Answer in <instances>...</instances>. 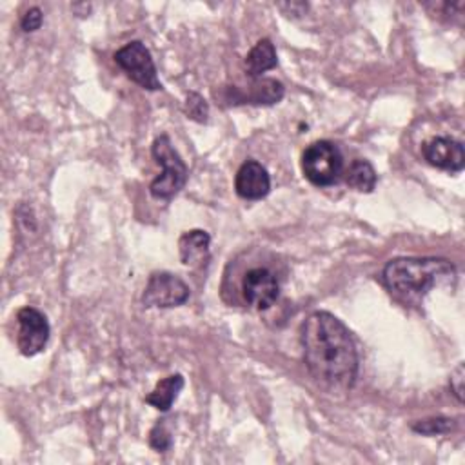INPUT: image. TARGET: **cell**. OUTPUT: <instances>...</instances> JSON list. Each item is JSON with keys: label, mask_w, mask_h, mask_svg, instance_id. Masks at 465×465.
<instances>
[{"label": "cell", "mask_w": 465, "mask_h": 465, "mask_svg": "<svg viewBox=\"0 0 465 465\" xmlns=\"http://www.w3.org/2000/svg\"><path fill=\"white\" fill-rule=\"evenodd\" d=\"M305 365L329 392H347L358 378V349L341 320L327 311L311 312L302 325Z\"/></svg>", "instance_id": "1"}, {"label": "cell", "mask_w": 465, "mask_h": 465, "mask_svg": "<svg viewBox=\"0 0 465 465\" xmlns=\"http://www.w3.org/2000/svg\"><path fill=\"white\" fill-rule=\"evenodd\" d=\"M385 285L407 300L420 298L436 285L454 283L456 267L445 258H394L383 267Z\"/></svg>", "instance_id": "2"}, {"label": "cell", "mask_w": 465, "mask_h": 465, "mask_svg": "<svg viewBox=\"0 0 465 465\" xmlns=\"http://www.w3.org/2000/svg\"><path fill=\"white\" fill-rule=\"evenodd\" d=\"M151 154L156 160V163L162 165V173L151 182L149 193L154 200H171L183 189L187 182V165L178 154V151L173 147L171 138L167 134H160L154 138L151 145Z\"/></svg>", "instance_id": "3"}, {"label": "cell", "mask_w": 465, "mask_h": 465, "mask_svg": "<svg viewBox=\"0 0 465 465\" xmlns=\"http://www.w3.org/2000/svg\"><path fill=\"white\" fill-rule=\"evenodd\" d=\"M341 153L338 145L329 140H316L302 153V171L312 185L325 187L336 183L341 176Z\"/></svg>", "instance_id": "4"}, {"label": "cell", "mask_w": 465, "mask_h": 465, "mask_svg": "<svg viewBox=\"0 0 465 465\" xmlns=\"http://www.w3.org/2000/svg\"><path fill=\"white\" fill-rule=\"evenodd\" d=\"M116 65L140 87L147 91H160L162 84L156 74V65L151 58L149 49L140 42L133 40L114 53Z\"/></svg>", "instance_id": "5"}, {"label": "cell", "mask_w": 465, "mask_h": 465, "mask_svg": "<svg viewBox=\"0 0 465 465\" xmlns=\"http://www.w3.org/2000/svg\"><path fill=\"white\" fill-rule=\"evenodd\" d=\"M189 298V287L183 280L171 272H153L142 294L145 307L171 309L185 303Z\"/></svg>", "instance_id": "6"}, {"label": "cell", "mask_w": 465, "mask_h": 465, "mask_svg": "<svg viewBox=\"0 0 465 465\" xmlns=\"http://www.w3.org/2000/svg\"><path fill=\"white\" fill-rule=\"evenodd\" d=\"M16 323H18V336H16L18 351L24 356H35L40 351H44L51 332L45 314H42L35 307H22L16 312Z\"/></svg>", "instance_id": "7"}, {"label": "cell", "mask_w": 465, "mask_h": 465, "mask_svg": "<svg viewBox=\"0 0 465 465\" xmlns=\"http://www.w3.org/2000/svg\"><path fill=\"white\" fill-rule=\"evenodd\" d=\"M278 280L267 267H252L242 278L243 300L258 311L269 309L278 298Z\"/></svg>", "instance_id": "8"}, {"label": "cell", "mask_w": 465, "mask_h": 465, "mask_svg": "<svg viewBox=\"0 0 465 465\" xmlns=\"http://www.w3.org/2000/svg\"><path fill=\"white\" fill-rule=\"evenodd\" d=\"M423 158L443 171L458 173L465 165V151L461 142L449 136H434L421 145Z\"/></svg>", "instance_id": "9"}, {"label": "cell", "mask_w": 465, "mask_h": 465, "mask_svg": "<svg viewBox=\"0 0 465 465\" xmlns=\"http://www.w3.org/2000/svg\"><path fill=\"white\" fill-rule=\"evenodd\" d=\"M234 189L243 200H262L271 191V176L260 162L247 160L236 171Z\"/></svg>", "instance_id": "10"}, {"label": "cell", "mask_w": 465, "mask_h": 465, "mask_svg": "<svg viewBox=\"0 0 465 465\" xmlns=\"http://www.w3.org/2000/svg\"><path fill=\"white\" fill-rule=\"evenodd\" d=\"M211 236L202 229L185 231L178 240V252L180 260L187 267H200L207 263L211 251Z\"/></svg>", "instance_id": "11"}, {"label": "cell", "mask_w": 465, "mask_h": 465, "mask_svg": "<svg viewBox=\"0 0 465 465\" xmlns=\"http://www.w3.org/2000/svg\"><path fill=\"white\" fill-rule=\"evenodd\" d=\"M276 64H278L276 49H274V45H272V42L269 38L258 40L251 47V51L247 53V56L243 60V67H245L247 74L252 76V78H258L265 71L276 67Z\"/></svg>", "instance_id": "12"}, {"label": "cell", "mask_w": 465, "mask_h": 465, "mask_svg": "<svg viewBox=\"0 0 465 465\" xmlns=\"http://www.w3.org/2000/svg\"><path fill=\"white\" fill-rule=\"evenodd\" d=\"M182 389H183V376L169 374L154 385V389L145 396V401L149 405H153L154 409L167 412L173 407V403L178 398Z\"/></svg>", "instance_id": "13"}, {"label": "cell", "mask_w": 465, "mask_h": 465, "mask_svg": "<svg viewBox=\"0 0 465 465\" xmlns=\"http://www.w3.org/2000/svg\"><path fill=\"white\" fill-rule=\"evenodd\" d=\"M285 89L283 84L274 80V78H262L256 80L251 85V94H247L242 104H256V105H271V104H278L283 96Z\"/></svg>", "instance_id": "14"}, {"label": "cell", "mask_w": 465, "mask_h": 465, "mask_svg": "<svg viewBox=\"0 0 465 465\" xmlns=\"http://www.w3.org/2000/svg\"><path fill=\"white\" fill-rule=\"evenodd\" d=\"M345 182L360 193H371L376 187V171L367 160L358 158L349 165Z\"/></svg>", "instance_id": "15"}, {"label": "cell", "mask_w": 465, "mask_h": 465, "mask_svg": "<svg viewBox=\"0 0 465 465\" xmlns=\"http://www.w3.org/2000/svg\"><path fill=\"white\" fill-rule=\"evenodd\" d=\"M454 427V420L445 418V416H436V418H425V420H418L411 425V429L418 434H425V436H436V434H447L450 432Z\"/></svg>", "instance_id": "16"}, {"label": "cell", "mask_w": 465, "mask_h": 465, "mask_svg": "<svg viewBox=\"0 0 465 465\" xmlns=\"http://www.w3.org/2000/svg\"><path fill=\"white\" fill-rule=\"evenodd\" d=\"M183 113L194 122H205L209 116V105L198 93H187L183 102Z\"/></svg>", "instance_id": "17"}, {"label": "cell", "mask_w": 465, "mask_h": 465, "mask_svg": "<svg viewBox=\"0 0 465 465\" xmlns=\"http://www.w3.org/2000/svg\"><path fill=\"white\" fill-rule=\"evenodd\" d=\"M149 445L158 450V452H165L171 449L173 445V438L169 434V430L165 429L163 423H156L151 432H149Z\"/></svg>", "instance_id": "18"}, {"label": "cell", "mask_w": 465, "mask_h": 465, "mask_svg": "<svg viewBox=\"0 0 465 465\" xmlns=\"http://www.w3.org/2000/svg\"><path fill=\"white\" fill-rule=\"evenodd\" d=\"M42 22H44V13H42V9H40V7H31V9H27L25 15L22 16L20 27H22V31H25V33H33V31L40 29Z\"/></svg>", "instance_id": "19"}, {"label": "cell", "mask_w": 465, "mask_h": 465, "mask_svg": "<svg viewBox=\"0 0 465 465\" xmlns=\"http://www.w3.org/2000/svg\"><path fill=\"white\" fill-rule=\"evenodd\" d=\"M463 380H465V372H463V363H460L454 372L450 374V391L454 392V396L458 398V401H463Z\"/></svg>", "instance_id": "20"}]
</instances>
